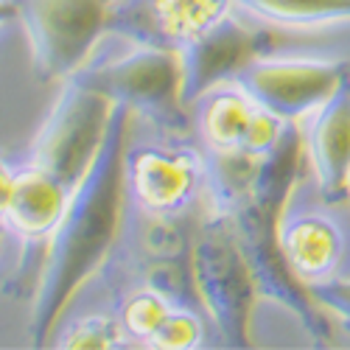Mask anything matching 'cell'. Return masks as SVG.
Segmentation results:
<instances>
[{"instance_id": "cell-1", "label": "cell", "mask_w": 350, "mask_h": 350, "mask_svg": "<svg viewBox=\"0 0 350 350\" xmlns=\"http://www.w3.org/2000/svg\"><path fill=\"white\" fill-rule=\"evenodd\" d=\"M132 112L115 104L112 121L101 149L73 188L62 221L42 247L28 334L31 345H48L65 308L104 264L118 241L124 211V152Z\"/></svg>"}, {"instance_id": "cell-11", "label": "cell", "mask_w": 350, "mask_h": 350, "mask_svg": "<svg viewBox=\"0 0 350 350\" xmlns=\"http://www.w3.org/2000/svg\"><path fill=\"white\" fill-rule=\"evenodd\" d=\"M269 51H272L269 34L255 31V28L244 25L236 14H230L224 23L211 28L208 34H202L199 40L177 51L185 107H191L211 87L221 81H232V76L247 62Z\"/></svg>"}, {"instance_id": "cell-15", "label": "cell", "mask_w": 350, "mask_h": 350, "mask_svg": "<svg viewBox=\"0 0 350 350\" xmlns=\"http://www.w3.org/2000/svg\"><path fill=\"white\" fill-rule=\"evenodd\" d=\"M236 9L283 28H314L350 20V0H236Z\"/></svg>"}, {"instance_id": "cell-14", "label": "cell", "mask_w": 350, "mask_h": 350, "mask_svg": "<svg viewBox=\"0 0 350 350\" xmlns=\"http://www.w3.org/2000/svg\"><path fill=\"white\" fill-rule=\"evenodd\" d=\"M258 104L236 81H221L202 93L191 107V129L205 152H241Z\"/></svg>"}, {"instance_id": "cell-17", "label": "cell", "mask_w": 350, "mask_h": 350, "mask_svg": "<svg viewBox=\"0 0 350 350\" xmlns=\"http://www.w3.org/2000/svg\"><path fill=\"white\" fill-rule=\"evenodd\" d=\"M48 345L70 347V350H107V347H126L132 345L121 328L118 317L109 314H87L68 323L62 331H53Z\"/></svg>"}, {"instance_id": "cell-5", "label": "cell", "mask_w": 350, "mask_h": 350, "mask_svg": "<svg viewBox=\"0 0 350 350\" xmlns=\"http://www.w3.org/2000/svg\"><path fill=\"white\" fill-rule=\"evenodd\" d=\"M112 112L115 104L104 93L70 76L28 149L25 165L76 188L101 149Z\"/></svg>"}, {"instance_id": "cell-3", "label": "cell", "mask_w": 350, "mask_h": 350, "mask_svg": "<svg viewBox=\"0 0 350 350\" xmlns=\"http://www.w3.org/2000/svg\"><path fill=\"white\" fill-rule=\"evenodd\" d=\"M124 0H17V20L31 48L37 81H68L76 76Z\"/></svg>"}, {"instance_id": "cell-9", "label": "cell", "mask_w": 350, "mask_h": 350, "mask_svg": "<svg viewBox=\"0 0 350 350\" xmlns=\"http://www.w3.org/2000/svg\"><path fill=\"white\" fill-rule=\"evenodd\" d=\"M124 183L143 216L154 221L177 219L205 191V154L177 143L126 146Z\"/></svg>"}, {"instance_id": "cell-21", "label": "cell", "mask_w": 350, "mask_h": 350, "mask_svg": "<svg viewBox=\"0 0 350 350\" xmlns=\"http://www.w3.org/2000/svg\"><path fill=\"white\" fill-rule=\"evenodd\" d=\"M17 20V0H0V28Z\"/></svg>"}, {"instance_id": "cell-12", "label": "cell", "mask_w": 350, "mask_h": 350, "mask_svg": "<svg viewBox=\"0 0 350 350\" xmlns=\"http://www.w3.org/2000/svg\"><path fill=\"white\" fill-rule=\"evenodd\" d=\"M300 137L319 196L350 199V76L300 121Z\"/></svg>"}, {"instance_id": "cell-18", "label": "cell", "mask_w": 350, "mask_h": 350, "mask_svg": "<svg viewBox=\"0 0 350 350\" xmlns=\"http://www.w3.org/2000/svg\"><path fill=\"white\" fill-rule=\"evenodd\" d=\"M205 323L202 317L177 303L171 308V314L163 319V325L154 331V336L146 342V347H157V350H193L199 345H205Z\"/></svg>"}, {"instance_id": "cell-2", "label": "cell", "mask_w": 350, "mask_h": 350, "mask_svg": "<svg viewBox=\"0 0 350 350\" xmlns=\"http://www.w3.org/2000/svg\"><path fill=\"white\" fill-rule=\"evenodd\" d=\"M191 272L196 297L211 317L221 345L247 347L258 291L230 213L213 211L199 224L191 241Z\"/></svg>"}, {"instance_id": "cell-6", "label": "cell", "mask_w": 350, "mask_h": 350, "mask_svg": "<svg viewBox=\"0 0 350 350\" xmlns=\"http://www.w3.org/2000/svg\"><path fill=\"white\" fill-rule=\"evenodd\" d=\"M345 202L347 199H323L317 185L306 193L303 183H297L278 213L275 232L280 252L306 288L334 278H350V219L342 211Z\"/></svg>"}, {"instance_id": "cell-13", "label": "cell", "mask_w": 350, "mask_h": 350, "mask_svg": "<svg viewBox=\"0 0 350 350\" xmlns=\"http://www.w3.org/2000/svg\"><path fill=\"white\" fill-rule=\"evenodd\" d=\"M70 193L73 188H68L62 180L34 165H20V180L6 216L9 230L23 244L42 250L53 236L56 224L62 221Z\"/></svg>"}, {"instance_id": "cell-7", "label": "cell", "mask_w": 350, "mask_h": 350, "mask_svg": "<svg viewBox=\"0 0 350 350\" xmlns=\"http://www.w3.org/2000/svg\"><path fill=\"white\" fill-rule=\"evenodd\" d=\"M350 76V62L339 56H278L260 53L232 81L283 121L300 124Z\"/></svg>"}, {"instance_id": "cell-8", "label": "cell", "mask_w": 350, "mask_h": 350, "mask_svg": "<svg viewBox=\"0 0 350 350\" xmlns=\"http://www.w3.org/2000/svg\"><path fill=\"white\" fill-rule=\"evenodd\" d=\"M230 216H232V224H236L239 244L250 267L258 297H267L280 308H286L306 328V334L314 336L317 345H325L331 325L325 319V311L314 303L308 288L295 278V272L286 264L278 244V232H275L278 213L264 211L255 202L244 199Z\"/></svg>"}, {"instance_id": "cell-19", "label": "cell", "mask_w": 350, "mask_h": 350, "mask_svg": "<svg viewBox=\"0 0 350 350\" xmlns=\"http://www.w3.org/2000/svg\"><path fill=\"white\" fill-rule=\"evenodd\" d=\"M308 295L323 311L339 317L345 325H350V278H334L325 283L308 286Z\"/></svg>"}, {"instance_id": "cell-10", "label": "cell", "mask_w": 350, "mask_h": 350, "mask_svg": "<svg viewBox=\"0 0 350 350\" xmlns=\"http://www.w3.org/2000/svg\"><path fill=\"white\" fill-rule=\"evenodd\" d=\"M232 12L236 0H124L109 20V34L177 53Z\"/></svg>"}, {"instance_id": "cell-16", "label": "cell", "mask_w": 350, "mask_h": 350, "mask_svg": "<svg viewBox=\"0 0 350 350\" xmlns=\"http://www.w3.org/2000/svg\"><path fill=\"white\" fill-rule=\"evenodd\" d=\"M174 306H177L174 297L165 295L154 283L132 288L118 306V319H121V328L129 336V342H137V345L149 342Z\"/></svg>"}, {"instance_id": "cell-20", "label": "cell", "mask_w": 350, "mask_h": 350, "mask_svg": "<svg viewBox=\"0 0 350 350\" xmlns=\"http://www.w3.org/2000/svg\"><path fill=\"white\" fill-rule=\"evenodd\" d=\"M20 180V168H14L6 157V152H0V224H6L9 208H12V196Z\"/></svg>"}, {"instance_id": "cell-4", "label": "cell", "mask_w": 350, "mask_h": 350, "mask_svg": "<svg viewBox=\"0 0 350 350\" xmlns=\"http://www.w3.org/2000/svg\"><path fill=\"white\" fill-rule=\"evenodd\" d=\"M76 79L96 87L112 104H124L160 132L180 137L191 129V112L180 84V56L174 51L135 45V51L115 62L84 65Z\"/></svg>"}]
</instances>
